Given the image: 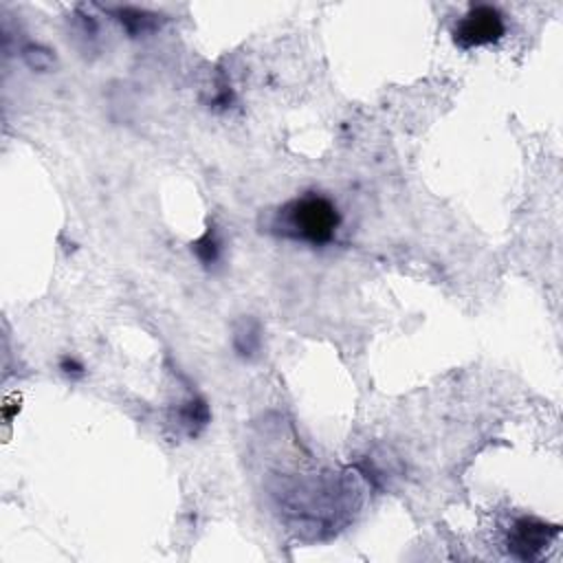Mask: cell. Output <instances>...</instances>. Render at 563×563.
<instances>
[{"label":"cell","mask_w":563,"mask_h":563,"mask_svg":"<svg viewBox=\"0 0 563 563\" xmlns=\"http://www.w3.org/2000/svg\"><path fill=\"white\" fill-rule=\"evenodd\" d=\"M339 227L336 207L323 196H301L279 209L277 229L308 244H325L334 238Z\"/></svg>","instance_id":"obj_1"},{"label":"cell","mask_w":563,"mask_h":563,"mask_svg":"<svg viewBox=\"0 0 563 563\" xmlns=\"http://www.w3.org/2000/svg\"><path fill=\"white\" fill-rule=\"evenodd\" d=\"M504 33H506V24L501 13L493 7L479 4L457 20L453 29V40L460 48H477V46H488L499 42Z\"/></svg>","instance_id":"obj_2"},{"label":"cell","mask_w":563,"mask_h":563,"mask_svg":"<svg viewBox=\"0 0 563 563\" xmlns=\"http://www.w3.org/2000/svg\"><path fill=\"white\" fill-rule=\"evenodd\" d=\"M548 541L545 534V526L543 523H532V521H521L517 526V534H515V548L523 550V556H530L532 550L543 548Z\"/></svg>","instance_id":"obj_3"}]
</instances>
